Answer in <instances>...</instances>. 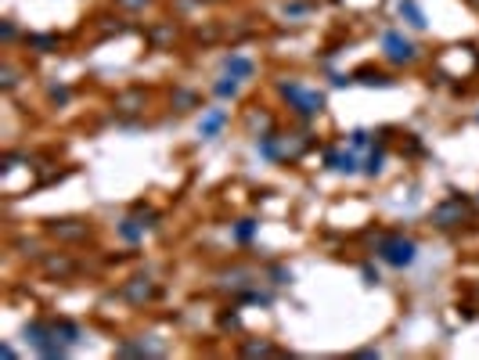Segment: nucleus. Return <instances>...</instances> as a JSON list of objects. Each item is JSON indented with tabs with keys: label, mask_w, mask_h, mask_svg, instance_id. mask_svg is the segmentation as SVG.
Returning a JSON list of instances; mask_svg holds the SVG:
<instances>
[{
	"label": "nucleus",
	"mask_w": 479,
	"mask_h": 360,
	"mask_svg": "<svg viewBox=\"0 0 479 360\" xmlns=\"http://www.w3.org/2000/svg\"><path fill=\"white\" fill-rule=\"evenodd\" d=\"M116 356H141V360H144V356H148V349H144V342H141V339H127V342H119V346H116Z\"/></svg>",
	"instance_id": "20"
},
{
	"label": "nucleus",
	"mask_w": 479,
	"mask_h": 360,
	"mask_svg": "<svg viewBox=\"0 0 479 360\" xmlns=\"http://www.w3.org/2000/svg\"><path fill=\"white\" fill-rule=\"evenodd\" d=\"M461 223H472V202H468L465 195H451V198H443V202L433 209V227L454 231V227H461Z\"/></svg>",
	"instance_id": "2"
},
{
	"label": "nucleus",
	"mask_w": 479,
	"mask_h": 360,
	"mask_svg": "<svg viewBox=\"0 0 479 360\" xmlns=\"http://www.w3.org/2000/svg\"><path fill=\"white\" fill-rule=\"evenodd\" d=\"M224 69H227V76H235V80H249V76H252V62H249V58H242V54H231L227 62H224Z\"/></svg>",
	"instance_id": "15"
},
{
	"label": "nucleus",
	"mask_w": 479,
	"mask_h": 360,
	"mask_svg": "<svg viewBox=\"0 0 479 360\" xmlns=\"http://www.w3.org/2000/svg\"><path fill=\"white\" fill-rule=\"evenodd\" d=\"M325 166H328V169H339V173H357V169H360L353 148H350V152H328V155H325Z\"/></svg>",
	"instance_id": "10"
},
{
	"label": "nucleus",
	"mask_w": 479,
	"mask_h": 360,
	"mask_svg": "<svg viewBox=\"0 0 479 360\" xmlns=\"http://www.w3.org/2000/svg\"><path fill=\"white\" fill-rule=\"evenodd\" d=\"M289 281H292V274L278 267V270H274V285H289Z\"/></svg>",
	"instance_id": "31"
},
{
	"label": "nucleus",
	"mask_w": 479,
	"mask_h": 360,
	"mask_svg": "<svg viewBox=\"0 0 479 360\" xmlns=\"http://www.w3.org/2000/svg\"><path fill=\"white\" fill-rule=\"evenodd\" d=\"M224 123H227V112H224V108H209V112L202 115V123H198V134H202V137H217Z\"/></svg>",
	"instance_id": "11"
},
{
	"label": "nucleus",
	"mask_w": 479,
	"mask_h": 360,
	"mask_svg": "<svg viewBox=\"0 0 479 360\" xmlns=\"http://www.w3.org/2000/svg\"><path fill=\"white\" fill-rule=\"evenodd\" d=\"M55 324V335H58V342H65V346H76V342H83V332H80V324H72V321H50Z\"/></svg>",
	"instance_id": "14"
},
{
	"label": "nucleus",
	"mask_w": 479,
	"mask_h": 360,
	"mask_svg": "<svg viewBox=\"0 0 479 360\" xmlns=\"http://www.w3.org/2000/svg\"><path fill=\"white\" fill-rule=\"evenodd\" d=\"M397 8H400V18H407L414 29H425V26H429V22H425V15H421V8L414 4V0H400Z\"/></svg>",
	"instance_id": "17"
},
{
	"label": "nucleus",
	"mask_w": 479,
	"mask_h": 360,
	"mask_svg": "<svg viewBox=\"0 0 479 360\" xmlns=\"http://www.w3.org/2000/svg\"><path fill=\"white\" fill-rule=\"evenodd\" d=\"M29 43H33L40 54H50V51H58V36H50V33H47V36H29Z\"/></svg>",
	"instance_id": "24"
},
{
	"label": "nucleus",
	"mask_w": 479,
	"mask_h": 360,
	"mask_svg": "<svg viewBox=\"0 0 479 360\" xmlns=\"http://www.w3.org/2000/svg\"><path fill=\"white\" fill-rule=\"evenodd\" d=\"M382 162H386V152H382V148L371 152V155L364 159V173H367V176H379V173H382Z\"/></svg>",
	"instance_id": "23"
},
{
	"label": "nucleus",
	"mask_w": 479,
	"mask_h": 360,
	"mask_svg": "<svg viewBox=\"0 0 479 360\" xmlns=\"http://www.w3.org/2000/svg\"><path fill=\"white\" fill-rule=\"evenodd\" d=\"M357 76H364L360 83H367V87H393V80L386 73H375V69H360Z\"/></svg>",
	"instance_id": "22"
},
{
	"label": "nucleus",
	"mask_w": 479,
	"mask_h": 360,
	"mask_svg": "<svg viewBox=\"0 0 479 360\" xmlns=\"http://www.w3.org/2000/svg\"><path fill=\"white\" fill-rule=\"evenodd\" d=\"M137 213H141V209H137ZM137 213H134V216H127V220L119 223V234L127 238V242H141V238H144V234H148V231L155 227L151 220H158V216H155L151 209H148L144 216H137Z\"/></svg>",
	"instance_id": "7"
},
{
	"label": "nucleus",
	"mask_w": 479,
	"mask_h": 360,
	"mask_svg": "<svg viewBox=\"0 0 479 360\" xmlns=\"http://www.w3.org/2000/svg\"><path fill=\"white\" fill-rule=\"evenodd\" d=\"M375 253H379V260L382 263H389V267H411L414 260H418V245L411 242V238H404V234H386V238H379V245H375Z\"/></svg>",
	"instance_id": "1"
},
{
	"label": "nucleus",
	"mask_w": 479,
	"mask_h": 360,
	"mask_svg": "<svg viewBox=\"0 0 479 360\" xmlns=\"http://www.w3.org/2000/svg\"><path fill=\"white\" fill-rule=\"evenodd\" d=\"M367 137H371L367 130H353V134H350V148H353V152H357V148H364V144H367Z\"/></svg>",
	"instance_id": "28"
},
{
	"label": "nucleus",
	"mask_w": 479,
	"mask_h": 360,
	"mask_svg": "<svg viewBox=\"0 0 479 360\" xmlns=\"http://www.w3.org/2000/svg\"><path fill=\"white\" fill-rule=\"evenodd\" d=\"M238 353H242V356H281V349H278L274 342H267V339H259V342H242Z\"/></svg>",
	"instance_id": "13"
},
{
	"label": "nucleus",
	"mask_w": 479,
	"mask_h": 360,
	"mask_svg": "<svg viewBox=\"0 0 479 360\" xmlns=\"http://www.w3.org/2000/svg\"><path fill=\"white\" fill-rule=\"evenodd\" d=\"M382 51H386L389 62H397V65H411V62H418V47H414L404 33H397V29H389V33L382 36Z\"/></svg>",
	"instance_id": "4"
},
{
	"label": "nucleus",
	"mask_w": 479,
	"mask_h": 360,
	"mask_svg": "<svg viewBox=\"0 0 479 360\" xmlns=\"http://www.w3.org/2000/svg\"><path fill=\"white\" fill-rule=\"evenodd\" d=\"M119 295L127 299V303H134V307H144V303H151V299L158 295V285L151 281V277H130V281H123V288H119Z\"/></svg>",
	"instance_id": "5"
},
{
	"label": "nucleus",
	"mask_w": 479,
	"mask_h": 360,
	"mask_svg": "<svg viewBox=\"0 0 479 360\" xmlns=\"http://www.w3.org/2000/svg\"><path fill=\"white\" fill-rule=\"evenodd\" d=\"M173 40H177V29H173V22H158V26H151V29H148V43H151L155 51L170 47Z\"/></svg>",
	"instance_id": "12"
},
{
	"label": "nucleus",
	"mask_w": 479,
	"mask_h": 360,
	"mask_svg": "<svg viewBox=\"0 0 479 360\" xmlns=\"http://www.w3.org/2000/svg\"><path fill=\"white\" fill-rule=\"evenodd\" d=\"M43 270H47V274L65 277V274H72L76 267H72V260H65V256H43Z\"/></svg>",
	"instance_id": "19"
},
{
	"label": "nucleus",
	"mask_w": 479,
	"mask_h": 360,
	"mask_svg": "<svg viewBox=\"0 0 479 360\" xmlns=\"http://www.w3.org/2000/svg\"><path fill=\"white\" fill-rule=\"evenodd\" d=\"M116 4H119L123 11H144V8L151 4V0H116Z\"/></svg>",
	"instance_id": "27"
},
{
	"label": "nucleus",
	"mask_w": 479,
	"mask_h": 360,
	"mask_svg": "<svg viewBox=\"0 0 479 360\" xmlns=\"http://www.w3.org/2000/svg\"><path fill=\"white\" fill-rule=\"evenodd\" d=\"M220 328H224V332H238V328H242V317H238L235 310H231V314H220Z\"/></svg>",
	"instance_id": "26"
},
{
	"label": "nucleus",
	"mask_w": 479,
	"mask_h": 360,
	"mask_svg": "<svg viewBox=\"0 0 479 360\" xmlns=\"http://www.w3.org/2000/svg\"><path fill=\"white\" fill-rule=\"evenodd\" d=\"M47 94H50V101H58V105H65V101H69V90H65V87H50Z\"/></svg>",
	"instance_id": "30"
},
{
	"label": "nucleus",
	"mask_w": 479,
	"mask_h": 360,
	"mask_svg": "<svg viewBox=\"0 0 479 360\" xmlns=\"http://www.w3.org/2000/svg\"><path fill=\"white\" fill-rule=\"evenodd\" d=\"M238 83H242V80L224 76V80H217V83H212V94H217V97H235V94H238Z\"/></svg>",
	"instance_id": "21"
},
{
	"label": "nucleus",
	"mask_w": 479,
	"mask_h": 360,
	"mask_svg": "<svg viewBox=\"0 0 479 360\" xmlns=\"http://www.w3.org/2000/svg\"><path fill=\"white\" fill-rule=\"evenodd\" d=\"M144 101H148V94H144L141 87H130V90H123V94H116V101H112V108H116L119 115H134V112H141V108H144Z\"/></svg>",
	"instance_id": "9"
},
{
	"label": "nucleus",
	"mask_w": 479,
	"mask_h": 360,
	"mask_svg": "<svg viewBox=\"0 0 479 360\" xmlns=\"http://www.w3.org/2000/svg\"><path fill=\"white\" fill-rule=\"evenodd\" d=\"M310 152V137L306 134H278V159L296 162L299 155Z\"/></svg>",
	"instance_id": "8"
},
{
	"label": "nucleus",
	"mask_w": 479,
	"mask_h": 360,
	"mask_svg": "<svg viewBox=\"0 0 479 360\" xmlns=\"http://www.w3.org/2000/svg\"><path fill=\"white\" fill-rule=\"evenodd\" d=\"M15 83H18V69L4 65V69H0V90H15Z\"/></svg>",
	"instance_id": "25"
},
{
	"label": "nucleus",
	"mask_w": 479,
	"mask_h": 360,
	"mask_svg": "<svg viewBox=\"0 0 479 360\" xmlns=\"http://www.w3.org/2000/svg\"><path fill=\"white\" fill-rule=\"evenodd\" d=\"M47 231L55 234L58 242H83V238H90L87 220H47Z\"/></svg>",
	"instance_id": "6"
},
{
	"label": "nucleus",
	"mask_w": 479,
	"mask_h": 360,
	"mask_svg": "<svg viewBox=\"0 0 479 360\" xmlns=\"http://www.w3.org/2000/svg\"><path fill=\"white\" fill-rule=\"evenodd\" d=\"M0 33H4V43H11V40L18 36V29H15V22H11V18H4V26H0Z\"/></svg>",
	"instance_id": "29"
},
{
	"label": "nucleus",
	"mask_w": 479,
	"mask_h": 360,
	"mask_svg": "<svg viewBox=\"0 0 479 360\" xmlns=\"http://www.w3.org/2000/svg\"><path fill=\"white\" fill-rule=\"evenodd\" d=\"M310 4H285V15H303Z\"/></svg>",
	"instance_id": "32"
},
{
	"label": "nucleus",
	"mask_w": 479,
	"mask_h": 360,
	"mask_svg": "<svg viewBox=\"0 0 479 360\" xmlns=\"http://www.w3.org/2000/svg\"><path fill=\"white\" fill-rule=\"evenodd\" d=\"M475 4H479V0H475Z\"/></svg>",
	"instance_id": "33"
},
{
	"label": "nucleus",
	"mask_w": 479,
	"mask_h": 360,
	"mask_svg": "<svg viewBox=\"0 0 479 360\" xmlns=\"http://www.w3.org/2000/svg\"><path fill=\"white\" fill-rule=\"evenodd\" d=\"M256 231H259V223H256V220L249 216V220H238V223H235L231 238H235V242H238V245H249V242H252V238H256Z\"/></svg>",
	"instance_id": "18"
},
{
	"label": "nucleus",
	"mask_w": 479,
	"mask_h": 360,
	"mask_svg": "<svg viewBox=\"0 0 479 360\" xmlns=\"http://www.w3.org/2000/svg\"><path fill=\"white\" fill-rule=\"evenodd\" d=\"M170 105H173L177 112H191V108H198V94L188 90V87H177V90L170 94Z\"/></svg>",
	"instance_id": "16"
},
{
	"label": "nucleus",
	"mask_w": 479,
	"mask_h": 360,
	"mask_svg": "<svg viewBox=\"0 0 479 360\" xmlns=\"http://www.w3.org/2000/svg\"><path fill=\"white\" fill-rule=\"evenodd\" d=\"M281 97H285L299 115H306V119H313V115L325 112V94H321V90H306V87L296 83V80L281 83Z\"/></svg>",
	"instance_id": "3"
}]
</instances>
